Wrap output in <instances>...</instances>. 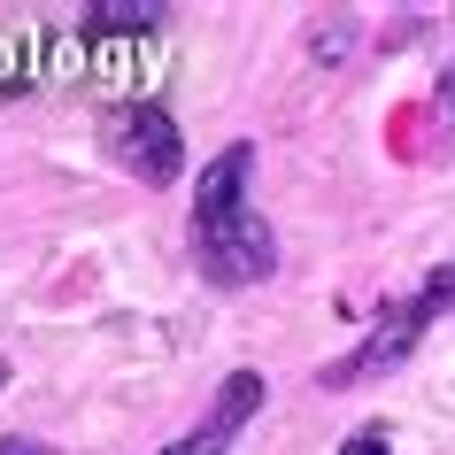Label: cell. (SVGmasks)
I'll use <instances>...</instances> for the list:
<instances>
[{
	"label": "cell",
	"mask_w": 455,
	"mask_h": 455,
	"mask_svg": "<svg viewBox=\"0 0 455 455\" xmlns=\"http://www.w3.org/2000/svg\"><path fill=\"white\" fill-rule=\"evenodd\" d=\"M247 178H255V140H232L201 170V193H193V216H186V247H193V270L209 286H263L278 270V232L247 201Z\"/></svg>",
	"instance_id": "cell-1"
},
{
	"label": "cell",
	"mask_w": 455,
	"mask_h": 455,
	"mask_svg": "<svg viewBox=\"0 0 455 455\" xmlns=\"http://www.w3.org/2000/svg\"><path fill=\"white\" fill-rule=\"evenodd\" d=\"M440 309H455V263H440V270L425 278V286L409 293V301H386V309H379V324L363 332V347H355L347 363H332V371H324V386H347V379H379V371L409 363V347L425 339V324H432Z\"/></svg>",
	"instance_id": "cell-2"
},
{
	"label": "cell",
	"mask_w": 455,
	"mask_h": 455,
	"mask_svg": "<svg viewBox=\"0 0 455 455\" xmlns=\"http://www.w3.org/2000/svg\"><path fill=\"white\" fill-rule=\"evenodd\" d=\"M100 140H108V155H116L140 186H170V178L186 170V140H178V124H170L163 100H124V108H108Z\"/></svg>",
	"instance_id": "cell-3"
},
{
	"label": "cell",
	"mask_w": 455,
	"mask_h": 455,
	"mask_svg": "<svg viewBox=\"0 0 455 455\" xmlns=\"http://www.w3.org/2000/svg\"><path fill=\"white\" fill-rule=\"evenodd\" d=\"M263 394H270V379H263V371H232V379L216 386L209 417H201L193 432H178V440H170L163 455H224V448H232V440L247 432V417L263 409Z\"/></svg>",
	"instance_id": "cell-4"
},
{
	"label": "cell",
	"mask_w": 455,
	"mask_h": 455,
	"mask_svg": "<svg viewBox=\"0 0 455 455\" xmlns=\"http://www.w3.org/2000/svg\"><path fill=\"white\" fill-rule=\"evenodd\" d=\"M170 8L163 0H85V31H116V39H132V31H155Z\"/></svg>",
	"instance_id": "cell-5"
},
{
	"label": "cell",
	"mask_w": 455,
	"mask_h": 455,
	"mask_svg": "<svg viewBox=\"0 0 455 455\" xmlns=\"http://www.w3.org/2000/svg\"><path fill=\"white\" fill-rule=\"evenodd\" d=\"M339 455H394V432L386 425H355L347 440H339Z\"/></svg>",
	"instance_id": "cell-6"
},
{
	"label": "cell",
	"mask_w": 455,
	"mask_h": 455,
	"mask_svg": "<svg viewBox=\"0 0 455 455\" xmlns=\"http://www.w3.org/2000/svg\"><path fill=\"white\" fill-rule=\"evenodd\" d=\"M347 31H355L347 16H332V24H316V31H309V54H324V62H339V54H347Z\"/></svg>",
	"instance_id": "cell-7"
},
{
	"label": "cell",
	"mask_w": 455,
	"mask_h": 455,
	"mask_svg": "<svg viewBox=\"0 0 455 455\" xmlns=\"http://www.w3.org/2000/svg\"><path fill=\"white\" fill-rule=\"evenodd\" d=\"M0 455H54L47 440H16V432H0Z\"/></svg>",
	"instance_id": "cell-8"
},
{
	"label": "cell",
	"mask_w": 455,
	"mask_h": 455,
	"mask_svg": "<svg viewBox=\"0 0 455 455\" xmlns=\"http://www.w3.org/2000/svg\"><path fill=\"white\" fill-rule=\"evenodd\" d=\"M0 386H8V363H0Z\"/></svg>",
	"instance_id": "cell-9"
}]
</instances>
